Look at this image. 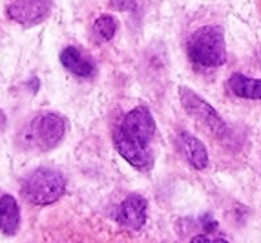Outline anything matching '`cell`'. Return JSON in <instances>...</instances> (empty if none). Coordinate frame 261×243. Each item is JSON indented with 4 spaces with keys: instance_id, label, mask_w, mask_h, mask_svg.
Here are the masks:
<instances>
[{
    "instance_id": "obj_1",
    "label": "cell",
    "mask_w": 261,
    "mask_h": 243,
    "mask_svg": "<svg viewBox=\"0 0 261 243\" xmlns=\"http://www.w3.org/2000/svg\"><path fill=\"white\" fill-rule=\"evenodd\" d=\"M155 121L144 106H137L126 113L115 132V148L132 166L148 170L153 165V152L150 148L155 137Z\"/></svg>"
},
{
    "instance_id": "obj_5",
    "label": "cell",
    "mask_w": 261,
    "mask_h": 243,
    "mask_svg": "<svg viewBox=\"0 0 261 243\" xmlns=\"http://www.w3.org/2000/svg\"><path fill=\"white\" fill-rule=\"evenodd\" d=\"M53 0H13L8 6V17L22 26H35L48 17Z\"/></svg>"
},
{
    "instance_id": "obj_7",
    "label": "cell",
    "mask_w": 261,
    "mask_h": 243,
    "mask_svg": "<svg viewBox=\"0 0 261 243\" xmlns=\"http://www.w3.org/2000/svg\"><path fill=\"white\" fill-rule=\"evenodd\" d=\"M117 220L132 230H139L146 223V200L139 194L128 196L119 208Z\"/></svg>"
},
{
    "instance_id": "obj_9",
    "label": "cell",
    "mask_w": 261,
    "mask_h": 243,
    "mask_svg": "<svg viewBox=\"0 0 261 243\" xmlns=\"http://www.w3.org/2000/svg\"><path fill=\"white\" fill-rule=\"evenodd\" d=\"M179 147H181V152H183L185 159H187L194 168L203 170L208 165L206 148L197 137H194V135H190V134H181V137H179Z\"/></svg>"
},
{
    "instance_id": "obj_13",
    "label": "cell",
    "mask_w": 261,
    "mask_h": 243,
    "mask_svg": "<svg viewBox=\"0 0 261 243\" xmlns=\"http://www.w3.org/2000/svg\"><path fill=\"white\" fill-rule=\"evenodd\" d=\"M110 4L117 11H135L137 9V0H110Z\"/></svg>"
},
{
    "instance_id": "obj_8",
    "label": "cell",
    "mask_w": 261,
    "mask_h": 243,
    "mask_svg": "<svg viewBox=\"0 0 261 243\" xmlns=\"http://www.w3.org/2000/svg\"><path fill=\"white\" fill-rule=\"evenodd\" d=\"M61 64L77 77H90L95 71V64L92 62V59L73 46H68L61 52Z\"/></svg>"
},
{
    "instance_id": "obj_3",
    "label": "cell",
    "mask_w": 261,
    "mask_h": 243,
    "mask_svg": "<svg viewBox=\"0 0 261 243\" xmlns=\"http://www.w3.org/2000/svg\"><path fill=\"white\" fill-rule=\"evenodd\" d=\"M66 181L61 172L53 168H37L26 178L22 194L33 205H49L64 194Z\"/></svg>"
},
{
    "instance_id": "obj_12",
    "label": "cell",
    "mask_w": 261,
    "mask_h": 243,
    "mask_svg": "<svg viewBox=\"0 0 261 243\" xmlns=\"http://www.w3.org/2000/svg\"><path fill=\"white\" fill-rule=\"evenodd\" d=\"M115 31H117V22L115 18L110 17V15H102L95 20L93 24V35L99 42H108L115 37Z\"/></svg>"
},
{
    "instance_id": "obj_15",
    "label": "cell",
    "mask_w": 261,
    "mask_h": 243,
    "mask_svg": "<svg viewBox=\"0 0 261 243\" xmlns=\"http://www.w3.org/2000/svg\"><path fill=\"white\" fill-rule=\"evenodd\" d=\"M194 243H226L225 238H219V236H196V238H192Z\"/></svg>"
},
{
    "instance_id": "obj_11",
    "label": "cell",
    "mask_w": 261,
    "mask_h": 243,
    "mask_svg": "<svg viewBox=\"0 0 261 243\" xmlns=\"http://www.w3.org/2000/svg\"><path fill=\"white\" fill-rule=\"evenodd\" d=\"M228 90L234 95L241 97V99H261V81L259 79H250L243 74H232L228 83H226Z\"/></svg>"
},
{
    "instance_id": "obj_4",
    "label": "cell",
    "mask_w": 261,
    "mask_h": 243,
    "mask_svg": "<svg viewBox=\"0 0 261 243\" xmlns=\"http://www.w3.org/2000/svg\"><path fill=\"white\" fill-rule=\"evenodd\" d=\"M179 95H181V103H183L185 110L196 121H199L201 125L205 126L210 134H214L216 137H225L228 134V128H226L225 121L219 117V113L205 99H201L197 93H194L187 86L179 88Z\"/></svg>"
},
{
    "instance_id": "obj_10",
    "label": "cell",
    "mask_w": 261,
    "mask_h": 243,
    "mask_svg": "<svg viewBox=\"0 0 261 243\" xmlns=\"http://www.w3.org/2000/svg\"><path fill=\"white\" fill-rule=\"evenodd\" d=\"M20 225V212L13 196H2L0 198V232L6 236H13Z\"/></svg>"
},
{
    "instance_id": "obj_6",
    "label": "cell",
    "mask_w": 261,
    "mask_h": 243,
    "mask_svg": "<svg viewBox=\"0 0 261 243\" xmlns=\"http://www.w3.org/2000/svg\"><path fill=\"white\" fill-rule=\"evenodd\" d=\"M31 132L42 147H55L66 132V123L59 113H44L31 123Z\"/></svg>"
},
{
    "instance_id": "obj_2",
    "label": "cell",
    "mask_w": 261,
    "mask_h": 243,
    "mask_svg": "<svg viewBox=\"0 0 261 243\" xmlns=\"http://www.w3.org/2000/svg\"><path fill=\"white\" fill-rule=\"evenodd\" d=\"M188 57L205 68L221 66L226 61L225 33L219 26H203L190 35L187 44Z\"/></svg>"
},
{
    "instance_id": "obj_14",
    "label": "cell",
    "mask_w": 261,
    "mask_h": 243,
    "mask_svg": "<svg viewBox=\"0 0 261 243\" xmlns=\"http://www.w3.org/2000/svg\"><path fill=\"white\" fill-rule=\"evenodd\" d=\"M199 223H201V227H203V230H205L206 234H214V232L218 230V222H216L210 214H205L203 217H199Z\"/></svg>"
}]
</instances>
